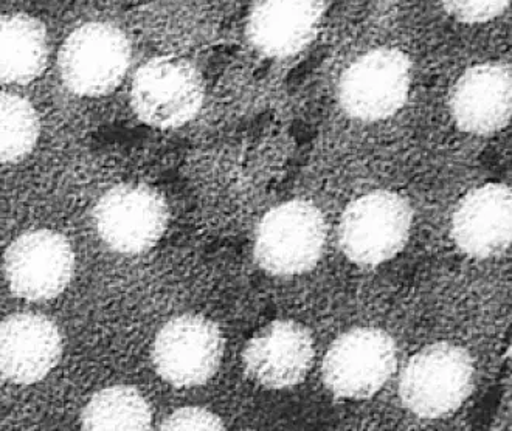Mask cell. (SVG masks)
I'll return each instance as SVG.
<instances>
[{"label": "cell", "instance_id": "cell-1", "mask_svg": "<svg viewBox=\"0 0 512 431\" xmlns=\"http://www.w3.org/2000/svg\"><path fill=\"white\" fill-rule=\"evenodd\" d=\"M204 95V80L193 64L163 56L151 59L135 73L131 106L146 125L179 128L198 115Z\"/></svg>", "mask_w": 512, "mask_h": 431}, {"label": "cell", "instance_id": "cell-2", "mask_svg": "<svg viewBox=\"0 0 512 431\" xmlns=\"http://www.w3.org/2000/svg\"><path fill=\"white\" fill-rule=\"evenodd\" d=\"M59 73L73 94L100 97L117 89L131 64V44L120 28L89 22L64 42Z\"/></svg>", "mask_w": 512, "mask_h": 431}, {"label": "cell", "instance_id": "cell-3", "mask_svg": "<svg viewBox=\"0 0 512 431\" xmlns=\"http://www.w3.org/2000/svg\"><path fill=\"white\" fill-rule=\"evenodd\" d=\"M95 230L104 244L125 255L148 252L168 225L167 202L146 185H117L95 205Z\"/></svg>", "mask_w": 512, "mask_h": 431}, {"label": "cell", "instance_id": "cell-4", "mask_svg": "<svg viewBox=\"0 0 512 431\" xmlns=\"http://www.w3.org/2000/svg\"><path fill=\"white\" fill-rule=\"evenodd\" d=\"M474 366L463 349L436 345L410 360L401 379V397L413 413L440 418L469 396Z\"/></svg>", "mask_w": 512, "mask_h": 431}, {"label": "cell", "instance_id": "cell-5", "mask_svg": "<svg viewBox=\"0 0 512 431\" xmlns=\"http://www.w3.org/2000/svg\"><path fill=\"white\" fill-rule=\"evenodd\" d=\"M412 81V63L396 49L371 50L342 75L339 101L343 111L364 121L390 117L404 106Z\"/></svg>", "mask_w": 512, "mask_h": 431}, {"label": "cell", "instance_id": "cell-6", "mask_svg": "<svg viewBox=\"0 0 512 431\" xmlns=\"http://www.w3.org/2000/svg\"><path fill=\"white\" fill-rule=\"evenodd\" d=\"M412 211L398 194L376 191L348 207L340 222V244L359 264L384 263L401 252L409 238Z\"/></svg>", "mask_w": 512, "mask_h": 431}, {"label": "cell", "instance_id": "cell-7", "mask_svg": "<svg viewBox=\"0 0 512 431\" xmlns=\"http://www.w3.org/2000/svg\"><path fill=\"white\" fill-rule=\"evenodd\" d=\"M323 244L322 214L308 202L292 200L264 216L256 232L255 255L269 272L292 275L311 269Z\"/></svg>", "mask_w": 512, "mask_h": 431}, {"label": "cell", "instance_id": "cell-8", "mask_svg": "<svg viewBox=\"0 0 512 431\" xmlns=\"http://www.w3.org/2000/svg\"><path fill=\"white\" fill-rule=\"evenodd\" d=\"M75 253L66 236L41 228L11 242L4 272L14 295L28 301L53 300L69 286Z\"/></svg>", "mask_w": 512, "mask_h": 431}, {"label": "cell", "instance_id": "cell-9", "mask_svg": "<svg viewBox=\"0 0 512 431\" xmlns=\"http://www.w3.org/2000/svg\"><path fill=\"white\" fill-rule=\"evenodd\" d=\"M222 352V335L213 321L182 315L160 329L153 362L157 373L174 387H198L215 376Z\"/></svg>", "mask_w": 512, "mask_h": 431}, {"label": "cell", "instance_id": "cell-10", "mask_svg": "<svg viewBox=\"0 0 512 431\" xmlns=\"http://www.w3.org/2000/svg\"><path fill=\"white\" fill-rule=\"evenodd\" d=\"M396 368L395 345L378 329H354L339 338L323 363L329 390L346 399H365L381 390Z\"/></svg>", "mask_w": 512, "mask_h": 431}, {"label": "cell", "instance_id": "cell-11", "mask_svg": "<svg viewBox=\"0 0 512 431\" xmlns=\"http://www.w3.org/2000/svg\"><path fill=\"white\" fill-rule=\"evenodd\" d=\"M63 338L44 315L14 314L0 321V376L19 385H32L58 365Z\"/></svg>", "mask_w": 512, "mask_h": 431}, {"label": "cell", "instance_id": "cell-12", "mask_svg": "<svg viewBox=\"0 0 512 431\" xmlns=\"http://www.w3.org/2000/svg\"><path fill=\"white\" fill-rule=\"evenodd\" d=\"M314 357L311 335L292 321H275L244 351L247 374L267 388H288L305 379Z\"/></svg>", "mask_w": 512, "mask_h": 431}, {"label": "cell", "instance_id": "cell-13", "mask_svg": "<svg viewBox=\"0 0 512 431\" xmlns=\"http://www.w3.org/2000/svg\"><path fill=\"white\" fill-rule=\"evenodd\" d=\"M322 18V0H256L247 35L263 55L288 58L314 41Z\"/></svg>", "mask_w": 512, "mask_h": 431}, {"label": "cell", "instance_id": "cell-14", "mask_svg": "<svg viewBox=\"0 0 512 431\" xmlns=\"http://www.w3.org/2000/svg\"><path fill=\"white\" fill-rule=\"evenodd\" d=\"M512 111L511 67L481 64L464 73L452 94L458 126L472 134H489L508 125Z\"/></svg>", "mask_w": 512, "mask_h": 431}, {"label": "cell", "instance_id": "cell-15", "mask_svg": "<svg viewBox=\"0 0 512 431\" xmlns=\"http://www.w3.org/2000/svg\"><path fill=\"white\" fill-rule=\"evenodd\" d=\"M511 224V190L492 183L461 202L454 216V238L469 255L488 258L508 249Z\"/></svg>", "mask_w": 512, "mask_h": 431}, {"label": "cell", "instance_id": "cell-16", "mask_svg": "<svg viewBox=\"0 0 512 431\" xmlns=\"http://www.w3.org/2000/svg\"><path fill=\"white\" fill-rule=\"evenodd\" d=\"M49 42L44 24L28 14L0 16V83L28 84L47 66Z\"/></svg>", "mask_w": 512, "mask_h": 431}, {"label": "cell", "instance_id": "cell-17", "mask_svg": "<svg viewBox=\"0 0 512 431\" xmlns=\"http://www.w3.org/2000/svg\"><path fill=\"white\" fill-rule=\"evenodd\" d=\"M153 411L145 397L131 387H111L90 399L81 414L84 430H148Z\"/></svg>", "mask_w": 512, "mask_h": 431}, {"label": "cell", "instance_id": "cell-18", "mask_svg": "<svg viewBox=\"0 0 512 431\" xmlns=\"http://www.w3.org/2000/svg\"><path fill=\"white\" fill-rule=\"evenodd\" d=\"M41 123L30 101L0 94V163L24 159L38 143Z\"/></svg>", "mask_w": 512, "mask_h": 431}, {"label": "cell", "instance_id": "cell-19", "mask_svg": "<svg viewBox=\"0 0 512 431\" xmlns=\"http://www.w3.org/2000/svg\"><path fill=\"white\" fill-rule=\"evenodd\" d=\"M511 0H443L450 16L464 24H483L497 18Z\"/></svg>", "mask_w": 512, "mask_h": 431}, {"label": "cell", "instance_id": "cell-20", "mask_svg": "<svg viewBox=\"0 0 512 431\" xmlns=\"http://www.w3.org/2000/svg\"><path fill=\"white\" fill-rule=\"evenodd\" d=\"M160 428L170 431L224 430V424L216 414L204 408H180L171 413Z\"/></svg>", "mask_w": 512, "mask_h": 431}]
</instances>
